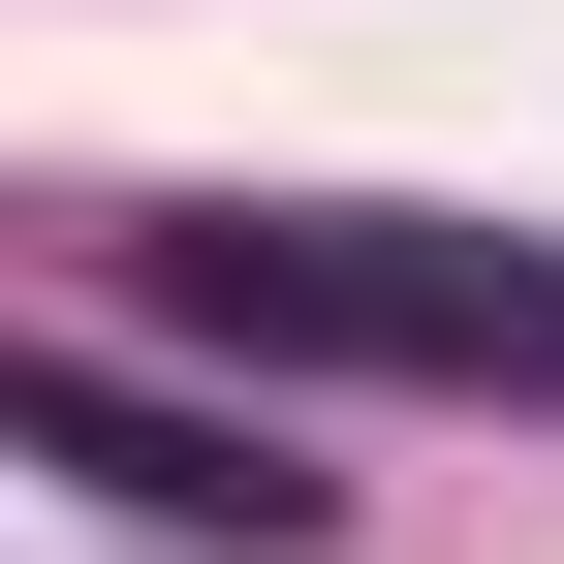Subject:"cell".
I'll return each mask as SVG.
<instances>
[{
	"label": "cell",
	"mask_w": 564,
	"mask_h": 564,
	"mask_svg": "<svg viewBox=\"0 0 564 564\" xmlns=\"http://www.w3.org/2000/svg\"><path fill=\"white\" fill-rule=\"evenodd\" d=\"M0 440H32L63 502H126V533H220V564H314V533H345V470H282V440H220V408H158L126 345H32V377H0Z\"/></svg>",
	"instance_id": "obj_2"
},
{
	"label": "cell",
	"mask_w": 564,
	"mask_h": 564,
	"mask_svg": "<svg viewBox=\"0 0 564 564\" xmlns=\"http://www.w3.org/2000/svg\"><path fill=\"white\" fill-rule=\"evenodd\" d=\"M126 314H188L220 377H440V408H564V220L251 188V220H126Z\"/></svg>",
	"instance_id": "obj_1"
}]
</instances>
